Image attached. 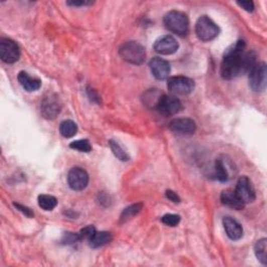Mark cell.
<instances>
[{
  "mask_svg": "<svg viewBox=\"0 0 267 267\" xmlns=\"http://www.w3.org/2000/svg\"><path fill=\"white\" fill-rule=\"evenodd\" d=\"M244 50L245 43L242 40L237 41L234 45L226 50L220 67V74L222 78L231 80L240 73L246 72Z\"/></svg>",
  "mask_w": 267,
  "mask_h": 267,
  "instance_id": "obj_1",
  "label": "cell"
},
{
  "mask_svg": "<svg viewBox=\"0 0 267 267\" xmlns=\"http://www.w3.org/2000/svg\"><path fill=\"white\" fill-rule=\"evenodd\" d=\"M164 24L168 31L179 36H186L189 32V19L186 14L179 11L168 12L164 17Z\"/></svg>",
  "mask_w": 267,
  "mask_h": 267,
  "instance_id": "obj_2",
  "label": "cell"
},
{
  "mask_svg": "<svg viewBox=\"0 0 267 267\" xmlns=\"http://www.w3.org/2000/svg\"><path fill=\"white\" fill-rule=\"evenodd\" d=\"M119 54L125 62L133 65L143 64L146 58L144 47L135 41H129L122 44L119 48Z\"/></svg>",
  "mask_w": 267,
  "mask_h": 267,
  "instance_id": "obj_3",
  "label": "cell"
},
{
  "mask_svg": "<svg viewBox=\"0 0 267 267\" xmlns=\"http://www.w3.org/2000/svg\"><path fill=\"white\" fill-rule=\"evenodd\" d=\"M195 34L201 41L209 42L219 35V27L208 16H202L195 24Z\"/></svg>",
  "mask_w": 267,
  "mask_h": 267,
  "instance_id": "obj_4",
  "label": "cell"
},
{
  "mask_svg": "<svg viewBox=\"0 0 267 267\" xmlns=\"http://www.w3.org/2000/svg\"><path fill=\"white\" fill-rule=\"evenodd\" d=\"M249 87L255 92H263L267 82V66L264 62L256 63L248 71Z\"/></svg>",
  "mask_w": 267,
  "mask_h": 267,
  "instance_id": "obj_5",
  "label": "cell"
},
{
  "mask_svg": "<svg viewBox=\"0 0 267 267\" xmlns=\"http://www.w3.org/2000/svg\"><path fill=\"white\" fill-rule=\"evenodd\" d=\"M194 80L187 76H173L167 81V87L173 94L188 95L194 90Z\"/></svg>",
  "mask_w": 267,
  "mask_h": 267,
  "instance_id": "obj_6",
  "label": "cell"
},
{
  "mask_svg": "<svg viewBox=\"0 0 267 267\" xmlns=\"http://www.w3.org/2000/svg\"><path fill=\"white\" fill-rule=\"evenodd\" d=\"M0 58L7 64L16 63L20 58V49L15 41L2 39L0 41Z\"/></svg>",
  "mask_w": 267,
  "mask_h": 267,
  "instance_id": "obj_7",
  "label": "cell"
},
{
  "mask_svg": "<svg viewBox=\"0 0 267 267\" xmlns=\"http://www.w3.org/2000/svg\"><path fill=\"white\" fill-rule=\"evenodd\" d=\"M89 184L88 172L80 167H73L68 173V185L74 191H82Z\"/></svg>",
  "mask_w": 267,
  "mask_h": 267,
  "instance_id": "obj_8",
  "label": "cell"
},
{
  "mask_svg": "<svg viewBox=\"0 0 267 267\" xmlns=\"http://www.w3.org/2000/svg\"><path fill=\"white\" fill-rule=\"evenodd\" d=\"M235 193L244 205L252 203L256 200L255 189L251 185V182L246 176H241L238 180Z\"/></svg>",
  "mask_w": 267,
  "mask_h": 267,
  "instance_id": "obj_9",
  "label": "cell"
},
{
  "mask_svg": "<svg viewBox=\"0 0 267 267\" xmlns=\"http://www.w3.org/2000/svg\"><path fill=\"white\" fill-rule=\"evenodd\" d=\"M156 109L164 116H173L182 110V104L177 97L163 94Z\"/></svg>",
  "mask_w": 267,
  "mask_h": 267,
  "instance_id": "obj_10",
  "label": "cell"
},
{
  "mask_svg": "<svg viewBox=\"0 0 267 267\" xmlns=\"http://www.w3.org/2000/svg\"><path fill=\"white\" fill-rule=\"evenodd\" d=\"M61 112L59 98L54 94L46 95L41 104V113L45 119H54Z\"/></svg>",
  "mask_w": 267,
  "mask_h": 267,
  "instance_id": "obj_11",
  "label": "cell"
},
{
  "mask_svg": "<svg viewBox=\"0 0 267 267\" xmlns=\"http://www.w3.org/2000/svg\"><path fill=\"white\" fill-rule=\"evenodd\" d=\"M153 49L160 54L169 55L173 54L179 49V42L170 35L160 37L153 44Z\"/></svg>",
  "mask_w": 267,
  "mask_h": 267,
  "instance_id": "obj_12",
  "label": "cell"
},
{
  "mask_svg": "<svg viewBox=\"0 0 267 267\" xmlns=\"http://www.w3.org/2000/svg\"><path fill=\"white\" fill-rule=\"evenodd\" d=\"M149 67L152 75L159 80L166 79L170 74V64L162 58H152L149 62Z\"/></svg>",
  "mask_w": 267,
  "mask_h": 267,
  "instance_id": "obj_13",
  "label": "cell"
},
{
  "mask_svg": "<svg viewBox=\"0 0 267 267\" xmlns=\"http://www.w3.org/2000/svg\"><path fill=\"white\" fill-rule=\"evenodd\" d=\"M169 129L174 133L192 135L196 131V123L190 118H177L169 123Z\"/></svg>",
  "mask_w": 267,
  "mask_h": 267,
  "instance_id": "obj_14",
  "label": "cell"
},
{
  "mask_svg": "<svg viewBox=\"0 0 267 267\" xmlns=\"http://www.w3.org/2000/svg\"><path fill=\"white\" fill-rule=\"evenodd\" d=\"M223 228L226 231L228 237L233 241L239 240L243 236V229L240 223H239L236 219L230 216H226L222 219Z\"/></svg>",
  "mask_w": 267,
  "mask_h": 267,
  "instance_id": "obj_15",
  "label": "cell"
},
{
  "mask_svg": "<svg viewBox=\"0 0 267 267\" xmlns=\"http://www.w3.org/2000/svg\"><path fill=\"white\" fill-rule=\"evenodd\" d=\"M220 200L223 205L230 207L235 210H242L244 208V204L239 200L237 194L233 190H224L221 192Z\"/></svg>",
  "mask_w": 267,
  "mask_h": 267,
  "instance_id": "obj_16",
  "label": "cell"
},
{
  "mask_svg": "<svg viewBox=\"0 0 267 267\" xmlns=\"http://www.w3.org/2000/svg\"><path fill=\"white\" fill-rule=\"evenodd\" d=\"M18 81L20 82V85L23 87V89L29 92H34L39 90L41 88V83H42L39 78L32 77L24 71L19 72Z\"/></svg>",
  "mask_w": 267,
  "mask_h": 267,
  "instance_id": "obj_17",
  "label": "cell"
},
{
  "mask_svg": "<svg viewBox=\"0 0 267 267\" xmlns=\"http://www.w3.org/2000/svg\"><path fill=\"white\" fill-rule=\"evenodd\" d=\"M112 234L109 232H95V234L93 235V237L89 240V244L91 247L93 248H98V247H102L108 243H110L112 241Z\"/></svg>",
  "mask_w": 267,
  "mask_h": 267,
  "instance_id": "obj_18",
  "label": "cell"
},
{
  "mask_svg": "<svg viewBox=\"0 0 267 267\" xmlns=\"http://www.w3.org/2000/svg\"><path fill=\"white\" fill-rule=\"evenodd\" d=\"M162 95L163 94L161 93L160 90L151 89V90L146 91L144 93V95L142 96V102L145 104L146 107H148L150 109H156L159 101L161 100Z\"/></svg>",
  "mask_w": 267,
  "mask_h": 267,
  "instance_id": "obj_19",
  "label": "cell"
},
{
  "mask_svg": "<svg viewBox=\"0 0 267 267\" xmlns=\"http://www.w3.org/2000/svg\"><path fill=\"white\" fill-rule=\"evenodd\" d=\"M142 208H143V204H140V203L131 205L128 208H125L120 215V222L124 223L126 221H129L130 219L135 217L137 214H139L140 211L142 210Z\"/></svg>",
  "mask_w": 267,
  "mask_h": 267,
  "instance_id": "obj_20",
  "label": "cell"
},
{
  "mask_svg": "<svg viewBox=\"0 0 267 267\" xmlns=\"http://www.w3.org/2000/svg\"><path fill=\"white\" fill-rule=\"evenodd\" d=\"M38 204L40 208L45 211H52L58 206V200L49 194H41L38 198Z\"/></svg>",
  "mask_w": 267,
  "mask_h": 267,
  "instance_id": "obj_21",
  "label": "cell"
},
{
  "mask_svg": "<svg viewBox=\"0 0 267 267\" xmlns=\"http://www.w3.org/2000/svg\"><path fill=\"white\" fill-rule=\"evenodd\" d=\"M267 239L266 238H262L260 240L257 241V243L255 244V255L257 257V259L263 264L266 265L267 264Z\"/></svg>",
  "mask_w": 267,
  "mask_h": 267,
  "instance_id": "obj_22",
  "label": "cell"
},
{
  "mask_svg": "<svg viewBox=\"0 0 267 267\" xmlns=\"http://www.w3.org/2000/svg\"><path fill=\"white\" fill-rule=\"evenodd\" d=\"M60 133L64 138H72L77 133V125L72 120H64L60 124Z\"/></svg>",
  "mask_w": 267,
  "mask_h": 267,
  "instance_id": "obj_23",
  "label": "cell"
},
{
  "mask_svg": "<svg viewBox=\"0 0 267 267\" xmlns=\"http://www.w3.org/2000/svg\"><path fill=\"white\" fill-rule=\"evenodd\" d=\"M109 145H110L112 151H113V153L115 154V157L117 159H119L120 161H123V162L130 160V156L128 154V152H126L116 141H114V140H110Z\"/></svg>",
  "mask_w": 267,
  "mask_h": 267,
  "instance_id": "obj_24",
  "label": "cell"
},
{
  "mask_svg": "<svg viewBox=\"0 0 267 267\" xmlns=\"http://www.w3.org/2000/svg\"><path fill=\"white\" fill-rule=\"evenodd\" d=\"M215 176L219 182H227L229 180V171L226 165L221 160H216L215 162Z\"/></svg>",
  "mask_w": 267,
  "mask_h": 267,
  "instance_id": "obj_25",
  "label": "cell"
},
{
  "mask_svg": "<svg viewBox=\"0 0 267 267\" xmlns=\"http://www.w3.org/2000/svg\"><path fill=\"white\" fill-rule=\"evenodd\" d=\"M69 146H70V148L80 151V152H90L92 150V146H91L90 142L86 139L76 140V141H73V142L70 143Z\"/></svg>",
  "mask_w": 267,
  "mask_h": 267,
  "instance_id": "obj_26",
  "label": "cell"
},
{
  "mask_svg": "<svg viewBox=\"0 0 267 267\" xmlns=\"http://www.w3.org/2000/svg\"><path fill=\"white\" fill-rule=\"evenodd\" d=\"M81 241L80 239V236L79 234H76V233H71V232H67L63 235V238H62V243L63 244H75L77 242Z\"/></svg>",
  "mask_w": 267,
  "mask_h": 267,
  "instance_id": "obj_27",
  "label": "cell"
},
{
  "mask_svg": "<svg viewBox=\"0 0 267 267\" xmlns=\"http://www.w3.org/2000/svg\"><path fill=\"white\" fill-rule=\"evenodd\" d=\"M162 222L168 227H176L181 221V217L177 214H165L162 217Z\"/></svg>",
  "mask_w": 267,
  "mask_h": 267,
  "instance_id": "obj_28",
  "label": "cell"
},
{
  "mask_svg": "<svg viewBox=\"0 0 267 267\" xmlns=\"http://www.w3.org/2000/svg\"><path fill=\"white\" fill-rule=\"evenodd\" d=\"M96 229L93 226H88L86 228H83L80 230V232L78 233L80 236L81 240H90V239L93 237V235L95 234Z\"/></svg>",
  "mask_w": 267,
  "mask_h": 267,
  "instance_id": "obj_29",
  "label": "cell"
},
{
  "mask_svg": "<svg viewBox=\"0 0 267 267\" xmlns=\"http://www.w3.org/2000/svg\"><path fill=\"white\" fill-rule=\"evenodd\" d=\"M14 206H15V208L17 209V210H19L20 211V212H22L25 216H27V217H34V213H33V211L30 209V208H27V207H24V206H22V205H20V204H17V203H14Z\"/></svg>",
  "mask_w": 267,
  "mask_h": 267,
  "instance_id": "obj_30",
  "label": "cell"
},
{
  "mask_svg": "<svg viewBox=\"0 0 267 267\" xmlns=\"http://www.w3.org/2000/svg\"><path fill=\"white\" fill-rule=\"evenodd\" d=\"M237 5L246 12H252L255 10V5L252 2H238Z\"/></svg>",
  "mask_w": 267,
  "mask_h": 267,
  "instance_id": "obj_31",
  "label": "cell"
},
{
  "mask_svg": "<svg viewBox=\"0 0 267 267\" xmlns=\"http://www.w3.org/2000/svg\"><path fill=\"white\" fill-rule=\"evenodd\" d=\"M166 198L168 199V200H169V201H171L172 203H180L181 202V199H180V196L174 192V191H172V190H166Z\"/></svg>",
  "mask_w": 267,
  "mask_h": 267,
  "instance_id": "obj_32",
  "label": "cell"
},
{
  "mask_svg": "<svg viewBox=\"0 0 267 267\" xmlns=\"http://www.w3.org/2000/svg\"><path fill=\"white\" fill-rule=\"evenodd\" d=\"M93 3L90 2H68V6H72V7H83V6H90Z\"/></svg>",
  "mask_w": 267,
  "mask_h": 267,
  "instance_id": "obj_33",
  "label": "cell"
}]
</instances>
